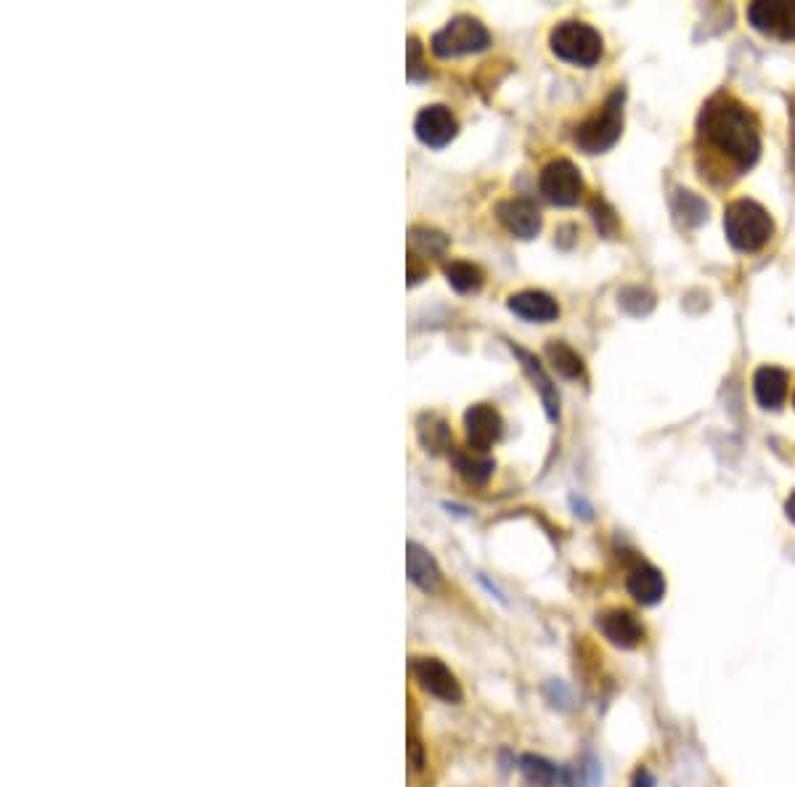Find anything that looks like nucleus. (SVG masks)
Listing matches in <instances>:
<instances>
[{
    "mask_svg": "<svg viewBox=\"0 0 795 787\" xmlns=\"http://www.w3.org/2000/svg\"><path fill=\"white\" fill-rule=\"evenodd\" d=\"M748 22L761 35L795 40V3L790 0H758L748 6Z\"/></svg>",
    "mask_w": 795,
    "mask_h": 787,
    "instance_id": "obj_7",
    "label": "nucleus"
},
{
    "mask_svg": "<svg viewBox=\"0 0 795 787\" xmlns=\"http://www.w3.org/2000/svg\"><path fill=\"white\" fill-rule=\"evenodd\" d=\"M793 406H795V393H793Z\"/></svg>",
    "mask_w": 795,
    "mask_h": 787,
    "instance_id": "obj_32",
    "label": "nucleus"
},
{
    "mask_svg": "<svg viewBox=\"0 0 795 787\" xmlns=\"http://www.w3.org/2000/svg\"><path fill=\"white\" fill-rule=\"evenodd\" d=\"M591 215H594V223H597V228L602 231V234H613L615 231V215L610 210H607L605 202H594L591 205Z\"/></svg>",
    "mask_w": 795,
    "mask_h": 787,
    "instance_id": "obj_27",
    "label": "nucleus"
},
{
    "mask_svg": "<svg viewBox=\"0 0 795 787\" xmlns=\"http://www.w3.org/2000/svg\"><path fill=\"white\" fill-rule=\"evenodd\" d=\"M491 46V32L475 16H454L451 22L432 35V53L438 59H456L467 53H480Z\"/></svg>",
    "mask_w": 795,
    "mask_h": 787,
    "instance_id": "obj_5",
    "label": "nucleus"
},
{
    "mask_svg": "<svg viewBox=\"0 0 795 787\" xmlns=\"http://www.w3.org/2000/svg\"><path fill=\"white\" fill-rule=\"evenodd\" d=\"M512 350H515V356L523 361L525 371H528L530 379H533V385L538 387V395H541V403H544V411L546 417H549V422H560V393H557V387L552 385V377L546 374L541 361H538L533 353H528V350L523 348H515V345H512Z\"/></svg>",
    "mask_w": 795,
    "mask_h": 787,
    "instance_id": "obj_16",
    "label": "nucleus"
},
{
    "mask_svg": "<svg viewBox=\"0 0 795 787\" xmlns=\"http://www.w3.org/2000/svg\"><path fill=\"white\" fill-rule=\"evenodd\" d=\"M597 629L607 642L621 650H636L644 642V626L631 610L613 607L597 615Z\"/></svg>",
    "mask_w": 795,
    "mask_h": 787,
    "instance_id": "obj_10",
    "label": "nucleus"
},
{
    "mask_svg": "<svg viewBox=\"0 0 795 787\" xmlns=\"http://www.w3.org/2000/svg\"><path fill=\"white\" fill-rule=\"evenodd\" d=\"M496 218L517 239H533L541 231V212L530 199H504L496 205Z\"/></svg>",
    "mask_w": 795,
    "mask_h": 787,
    "instance_id": "obj_12",
    "label": "nucleus"
},
{
    "mask_svg": "<svg viewBox=\"0 0 795 787\" xmlns=\"http://www.w3.org/2000/svg\"><path fill=\"white\" fill-rule=\"evenodd\" d=\"M724 234L737 252L764 250L774 234L772 215L753 199H735L724 210Z\"/></svg>",
    "mask_w": 795,
    "mask_h": 787,
    "instance_id": "obj_2",
    "label": "nucleus"
},
{
    "mask_svg": "<svg viewBox=\"0 0 795 787\" xmlns=\"http://www.w3.org/2000/svg\"><path fill=\"white\" fill-rule=\"evenodd\" d=\"M520 774L530 787H557V785H570L573 774L560 769L557 764H552L549 758L533 756L525 753L520 756Z\"/></svg>",
    "mask_w": 795,
    "mask_h": 787,
    "instance_id": "obj_18",
    "label": "nucleus"
},
{
    "mask_svg": "<svg viewBox=\"0 0 795 787\" xmlns=\"http://www.w3.org/2000/svg\"><path fill=\"white\" fill-rule=\"evenodd\" d=\"M626 589H629V594L639 602V605L652 607L666 597V578H663V573H660L655 565L639 562L636 568L629 570Z\"/></svg>",
    "mask_w": 795,
    "mask_h": 787,
    "instance_id": "obj_14",
    "label": "nucleus"
},
{
    "mask_svg": "<svg viewBox=\"0 0 795 787\" xmlns=\"http://www.w3.org/2000/svg\"><path fill=\"white\" fill-rule=\"evenodd\" d=\"M424 265L419 263L417 255H409V287H414V284H419V281L424 279Z\"/></svg>",
    "mask_w": 795,
    "mask_h": 787,
    "instance_id": "obj_28",
    "label": "nucleus"
},
{
    "mask_svg": "<svg viewBox=\"0 0 795 787\" xmlns=\"http://www.w3.org/2000/svg\"><path fill=\"white\" fill-rule=\"evenodd\" d=\"M753 393L764 409L777 411L788 398V374L777 366H761L753 377Z\"/></svg>",
    "mask_w": 795,
    "mask_h": 787,
    "instance_id": "obj_17",
    "label": "nucleus"
},
{
    "mask_svg": "<svg viewBox=\"0 0 795 787\" xmlns=\"http://www.w3.org/2000/svg\"><path fill=\"white\" fill-rule=\"evenodd\" d=\"M599 764L597 758H589L586 764L581 766V772L573 774V780H570L568 787H599Z\"/></svg>",
    "mask_w": 795,
    "mask_h": 787,
    "instance_id": "obj_26",
    "label": "nucleus"
},
{
    "mask_svg": "<svg viewBox=\"0 0 795 787\" xmlns=\"http://www.w3.org/2000/svg\"><path fill=\"white\" fill-rule=\"evenodd\" d=\"M451 459H454L456 472L472 485L488 483V477L493 475V467H496L493 459H488V456L480 454V451H454Z\"/></svg>",
    "mask_w": 795,
    "mask_h": 787,
    "instance_id": "obj_19",
    "label": "nucleus"
},
{
    "mask_svg": "<svg viewBox=\"0 0 795 787\" xmlns=\"http://www.w3.org/2000/svg\"><path fill=\"white\" fill-rule=\"evenodd\" d=\"M509 311L515 316L533 321V324H549L560 316V305L552 295H546L541 289H523L517 295L509 297Z\"/></svg>",
    "mask_w": 795,
    "mask_h": 787,
    "instance_id": "obj_13",
    "label": "nucleus"
},
{
    "mask_svg": "<svg viewBox=\"0 0 795 787\" xmlns=\"http://www.w3.org/2000/svg\"><path fill=\"white\" fill-rule=\"evenodd\" d=\"M700 133L708 144L737 167L748 170L761 154V136L753 114L732 96H713L700 114Z\"/></svg>",
    "mask_w": 795,
    "mask_h": 787,
    "instance_id": "obj_1",
    "label": "nucleus"
},
{
    "mask_svg": "<svg viewBox=\"0 0 795 787\" xmlns=\"http://www.w3.org/2000/svg\"><path fill=\"white\" fill-rule=\"evenodd\" d=\"M623 101H626V91L615 88L607 101L599 106L597 112L591 114L589 120H583L576 128V146L586 154H605L610 152L618 138L623 133Z\"/></svg>",
    "mask_w": 795,
    "mask_h": 787,
    "instance_id": "obj_3",
    "label": "nucleus"
},
{
    "mask_svg": "<svg viewBox=\"0 0 795 787\" xmlns=\"http://www.w3.org/2000/svg\"><path fill=\"white\" fill-rule=\"evenodd\" d=\"M618 300H621V305L626 308V311L629 313L634 311V316H644V313H650L652 305H655V300H652L650 292L642 287L623 289L621 295H618Z\"/></svg>",
    "mask_w": 795,
    "mask_h": 787,
    "instance_id": "obj_24",
    "label": "nucleus"
},
{
    "mask_svg": "<svg viewBox=\"0 0 795 787\" xmlns=\"http://www.w3.org/2000/svg\"><path fill=\"white\" fill-rule=\"evenodd\" d=\"M785 515H788V520H790V523L795 525V491L790 493V496H788V501H785Z\"/></svg>",
    "mask_w": 795,
    "mask_h": 787,
    "instance_id": "obj_30",
    "label": "nucleus"
},
{
    "mask_svg": "<svg viewBox=\"0 0 795 787\" xmlns=\"http://www.w3.org/2000/svg\"><path fill=\"white\" fill-rule=\"evenodd\" d=\"M411 674L427 695L438 697L443 703H459L462 700V684L456 682L454 671L438 658H414Z\"/></svg>",
    "mask_w": 795,
    "mask_h": 787,
    "instance_id": "obj_8",
    "label": "nucleus"
},
{
    "mask_svg": "<svg viewBox=\"0 0 795 787\" xmlns=\"http://www.w3.org/2000/svg\"><path fill=\"white\" fill-rule=\"evenodd\" d=\"M406 56H409V67H406L409 80H424L427 77V67H424L422 59V46H419V40L414 35L409 38V51H406Z\"/></svg>",
    "mask_w": 795,
    "mask_h": 787,
    "instance_id": "obj_25",
    "label": "nucleus"
},
{
    "mask_svg": "<svg viewBox=\"0 0 795 787\" xmlns=\"http://www.w3.org/2000/svg\"><path fill=\"white\" fill-rule=\"evenodd\" d=\"M414 133L424 146L430 149H443L456 138L459 133V122H456L454 112L443 104L424 106L422 112L414 120Z\"/></svg>",
    "mask_w": 795,
    "mask_h": 787,
    "instance_id": "obj_9",
    "label": "nucleus"
},
{
    "mask_svg": "<svg viewBox=\"0 0 795 787\" xmlns=\"http://www.w3.org/2000/svg\"><path fill=\"white\" fill-rule=\"evenodd\" d=\"M631 787H655V777H652V772H647V769H639V772L634 774Z\"/></svg>",
    "mask_w": 795,
    "mask_h": 787,
    "instance_id": "obj_29",
    "label": "nucleus"
},
{
    "mask_svg": "<svg viewBox=\"0 0 795 787\" xmlns=\"http://www.w3.org/2000/svg\"><path fill=\"white\" fill-rule=\"evenodd\" d=\"M538 189L552 205L576 207L583 197V178L570 159H552L538 175Z\"/></svg>",
    "mask_w": 795,
    "mask_h": 787,
    "instance_id": "obj_6",
    "label": "nucleus"
},
{
    "mask_svg": "<svg viewBox=\"0 0 795 787\" xmlns=\"http://www.w3.org/2000/svg\"><path fill=\"white\" fill-rule=\"evenodd\" d=\"M793 167H795V136H793Z\"/></svg>",
    "mask_w": 795,
    "mask_h": 787,
    "instance_id": "obj_31",
    "label": "nucleus"
},
{
    "mask_svg": "<svg viewBox=\"0 0 795 787\" xmlns=\"http://www.w3.org/2000/svg\"><path fill=\"white\" fill-rule=\"evenodd\" d=\"M546 356H549L552 366L560 371L562 377L576 379L583 374V358L578 356L576 350L570 348V345H565V342H557V340L549 342V345H546Z\"/></svg>",
    "mask_w": 795,
    "mask_h": 787,
    "instance_id": "obj_22",
    "label": "nucleus"
},
{
    "mask_svg": "<svg viewBox=\"0 0 795 787\" xmlns=\"http://www.w3.org/2000/svg\"><path fill=\"white\" fill-rule=\"evenodd\" d=\"M549 46L557 59L576 64V67L589 69L594 67L602 53H605V43L591 24L583 22H560L549 35Z\"/></svg>",
    "mask_w": 795,
    "mask_h": 787,
    "instance_id": "obj_4",
    "label": "nucleus"
},
{
    "mask_svg": "<svg viewBox=\"0 0 795 787\" xmlns=\"http://www.w3.org/2000/svg\"><path fill=\"white\" fill-rule=\"evenodd\" d=\"M406 570H409V581L414 583L417 589L427 591V594L440 589L443 576H440L438 562H435V557H432L422 544H417V541H411V544L406 546Z\"/></svg>",
    "mask_w": 795,
    "mask_h": 787,
    "instance_id": "obj_15",
    "label": "nucleus"
},
{
    "mask_svg": "<svg viewBox=\"0 0 795 787\" xmlns=\"http://www.w3.org/2000/svg\"><path fill=\"white\" fill-rule=\"evenodd\" d=\"M446 279L456 292L467 295V292H477V289L483 287L485 273L480 265L467 263V260H454V263L446 265Z\"/></svg>",
    "mask_w": 795,
    "mask_h": 787,
    "instance_id": "obj_20",
    "label": "nucleus"
},
{
    "mask_svg": "<svg viewBox=\"0 0 795 787\" xmlns=\"http://www.w3.org/2000/svg\"><path fill=\"white\" fill-rule=\"evenodd\" d=\"M417 432L419 440H422V446L427 448V451H432V454H440V451H446V448L451 446V430H448V424L440 417H435V414H424L417 424Z\"/></svg>",
    "mask_w": 795,
    "mask_h": 787,
    "instance_id": "obj_21",
    "label": "nucleus"
},
{
    "mask_svg": "<svg viewBox=\"0 0 795 787\" xmlns=\"http://www.w3.org/2000/svg\"><path fill=\"white\" fill-rule=\"evenodd\" d=\"M464 432H467V443H470L472 451L485 454L493 443H499L504 422H501V414L493 409L491 403H475L464 414Z\"/></svg>",
    "mask_w": 795,
    "mask_h": 787,
    "instance_id": "obj_11",
    "label": "nucleus"
},
{
    "mask_svg": "<svg viewBox=\"0 0 795 787\" xmlns=\"http://www.w3.org/2000/svg\"><path fill=\"white\" fill-rule=\"evenodd\" d=\"M409 239L422 255H430V258H438V255H443L448 250V239L440 231H435V228L414 226L409 231Z\"/></svg>",
    "mask_w": 795,
    "mask_h": 787,
    "instance_id": "obj_23",
    "label": "nucleus"
}]
</instances>
